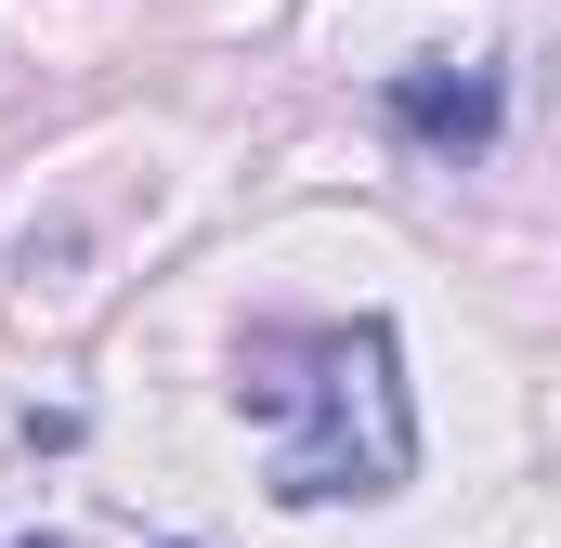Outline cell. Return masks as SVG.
Segmentation results:
<instances>
[{
  "instance_id": "obj_2",
  "label": "cell",
  "mask_w": 561,
  "mask_h": 548,
  "mask_svg": "<svg viewBox=\"0 0 561 548\" xmlns=\"http://www.w3.org/2000/svg\"><path fill=\"white\" fill-rule=\"evenodd\" d=\"M496 118H510V92H496V66H405L392 79V132L405 144H431V157H483L496 144Z\"/></svg>"
},
{
  "instance_id": "obj_1",
  "label": "cell",
  "mask_w": 561,
  "mask_h": 548,
  "mask_svg": "<svg viewBox=\"0 0 561 548\" xmlns=\"http://www.w3.org/2000/svg\"><path fill=\"white\" fill-rule=\"evenodd\" d=\"M236 418L275 431V496L287 510L392 496L419 470L405 340L379 313H353V327H249L236 340Z\"/></svg>"
},
{
  "instance_id": "obj_3",
  "label": "cell",
  "mask_w": 561,
  "mask_h": 548,
  "mask_svg": "<svg viewBox=\"0 0 561 548\" xmlns=\"http://www.w3.org/2000/svg\"><path fill=\"white\" fill-rule=\"evenodd\" d=\"M13 548H66V536H13Z\"/></svg>"
}]
</instances>
